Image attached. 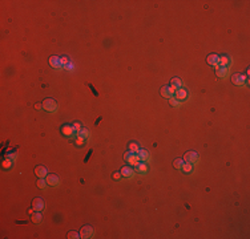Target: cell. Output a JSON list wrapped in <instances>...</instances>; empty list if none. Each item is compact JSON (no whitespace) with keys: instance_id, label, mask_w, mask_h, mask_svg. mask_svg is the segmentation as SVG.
I'll list each match as a JSON object with an SVG mask.
<instances>
[{"instance_id":"1","label":"cell","mask_w":250,"mask_h":239,"mask_svg":"<svg viewBox=\"0 0 250 239\" xmlns=\"http://www.w3.org/2000/svg\"><path fill=\"white\" fill-rule=\"evenodd\" d=\"M198 158H199V155H198V153L197 151H194V150H189V151H186L185 154H184V162H186V163H196L197 161H198Z\"/></svg>"},{"instance_id":"2","label":"cell","mask_w":250,"mask_h":239,"mask_svg":"<svg viewBox=\"0 0 250 239\" xmlns=\"http://www.w3.org/2000/svg\"><path fill=\"white\" fill-rule=\"evenodd\" d=\"M124 159L125 162H128V163L130 165V166H136V165H138V162H140V159H138L137 154L136 153H132V151H125L124 154Z\"/></svg>"},{"instance_id":"3","label":"cell","mask_w":250,"mask_h":239,"mask_svg":"<svg viewBox=\"0 0 250 239\" xmlns=\"http://www.w3.org/2000/svg\"><path fill=\"white\" fill-rule=\"evenodd\" d=\"M43 109L47 112H56V109H57V104H56V101L53 100V98L48 97L45 98L44 101H43Z\"/></svg>"},{"instance_id":"4","label":"cell","mask_w":250,"mask_h":239,"mask_svg":"<svg viewBox=\"0 0 250 239\" xmlns=\"http://www.w3.org/2000/svg\"><path fill=\"white\" fill-rule=\"evenodd\" d=\"M93 234H95V230H93L92 226L89 225H85L81 227V230H80V238L82 239H89L93 236Z\"/></svg>"},{"instance_id":"5","label":"cell","mask_w":250,"mask_h":239,"mask_svg":"<svg viewBox=\"0 0 250 239\" xmlns=\"http://www.w3.org/2000/svg\"><path fill=\"white\" fill-rule=\"evenodd\" d=\"M230 80H231V82H233L234 85H237V86H242V85H245V82H246V77H245L242 73L231 74Z\"/></svg>"},{"instance_id":"6","label":"cell","mask_w":250,"mask_h":239,"mask_svg":"<svg viewBox=\"0 0 250 239\" xmlns=\"http://www.w3.org/2000/svg\"><path fill=\"white\" fill-rule=\"evenodd\" d=\"M44 207H45L44 199L40 198V197H37V198H35L33 201H32V209H33L35 211H41Z\"/></svg>"},{"instance_id":"7","label":"cell","mask_w":250,"mask_h":239,"mask_svg":"<svg viewBox=\"0 0 250 239\" xmlns=\"http://www.w3.org/2000/svg\"><path fill=\"white\" fill-rule=\"evenodd\" d=\"M74 127L73 125H63L61 126V134L65 135V137H73L74 135Z\"/></svg>"},{"instance_id":"8","label":"cell","mask_w":250,"mask_h":239,"mask_svg":"<svg viewBox=\"0 0 250 239\" xmlns=\"http://www.w3.org/2000/svg\"><path fill=\"white\" fill-rule=\"evenodd\" d=\"M174 92H176V90L173 89L170 85H169V86H168V85H165V86L161 88V92H160V93H161V96L164 98H172L173 94H174Z\"/></svg>"},{"instance_id":"9","label":"cell","mask_w":250,"mask_h":239,"mask_svg":"<svg viewBox=\"0 0 250 239\" xmlns=\"http://www.w3.org/2000/svg\"><path fill=\"white\" fill-rule=\"evenodd\" d=\"M206 63L209 64V65L218 66L220 65V56L215 55V53H210V55H207V57H206Z\"/></svg>"},{"instance_id":"10","label":"cell","mask_w":250,"mask_h":239,"mask_svg":"<svg viewBox=\"0 0 250 239\" xmlns=\"http://www.w3.org/2000/svg\"><path fill=\"white\" fill-rule=\"evenodd\" d=\"M45 181H47L48 186H57L59 183H60V178L56 174H48L47 177H45Z\"/></svg>"},{"instance_id":"11","label":"cell","mask_w":250,"mask_h":239,"mask_svg":"<svg viewBox=\"0 0 250 239\" xmlns=\"http://www.w3.org/2000/svg\"><path fill=\"white\" fill-rule=\"evenodd\" d=\"M120 173H121V177L130 178V177L133 175V173H134V170H133V167L130 166V165H126V166H122V167H121Z\"/></svg>"},{"instance_id":"12","label":"cell","mask_w":250,"mask_h":239,"mask_svg":"<svg viewBox=\"0 0 250 239\" xmlns=\"http://www.w3.org/2000/svg\"><path fill=\"white\" fill-rule=\"evenodd\" d=\"M35 174H36L39 178H45L48 175V171H47V169H45L44 166L39 165V166L35 167Z\"/></svg>"},{"instance_id":"13","label":"cell","mask_w":250,"mask_h":239,"mask_svg":"<svg viewBox=\"0 0 250 239\" xmlns=\"http://www.w3.org/2000/svg\"><path fill=\"white\" fill-rule=\"evenodd\" d=\"M226 74H228V66H215V76L217 77L223 78V77H226Z\"/></svg>"},{"instance_id":"14","label":"cell","mask_w":250,"mask_h":239,"mask_svg":"<svg viewBox=\"0 0 250 239\" xmlns=\"http://www.w3.org/2000/svg\"><path fill=\"white\" fill-rule=\"evenodd\" d=\"M49 64H51V66H53V68H60V66H63L61 58L59 57V56H51Z\"/></svg>"},{"instance_id":"15","label":"cell","mask_w":250,"mask_h":239,"mask_svg":"<svg viewBox=\"0 0 250 239\" xmlns=\"http://www.w3.org/2000/svg\"><path fill=\"white\" fill-rule=\"evenodd\" d=\"M186 97H188V92H186V89L180 88V89L176 90V98H177L178 101H184Z\"/></svg>"},{"instance_id":"16","label":"cell","mask_w":250,"mask_h":239,"mask_svg":"<svg viewBox=\"0 0 250 239\" xmlns=\"http://www.w3.org/2000/svg\"><path fill=\"white\" fill-rule=\"evenodd\" d=\"M136 154H137L138 159H140V161H142V162H146V161H148V158H149V153L146 150H144V149H140V150H138Z\"/></svg>"},{"instance_id":"17","label":"cell","mask_w":250,"mask_h":239,"mask_svg":"<svg viewBox=\"0 0 250 239\" xmlns=\"http://www.w3.org/2000/svg\"><path fill=\"white\" fill-rule=\"evenodd\" d=\"M170 86L174 90H177V89H180V88H182V81H181L178 77H173L172 81H170Z\"/></svg>"},{"instance_id":"18","label":"cell","mask_w":250,"mask_h":239,"mask_svg":"<svg viewBox=\"0 0 250 239\" xmlns=\"http://www.w3.org/2000/svg\"><path fill=\"white\" fill-rule=\"evenodd\" d=\"M136 171H137V173H141V174L146 173V171H148V166H146V163L138 162V165H136Z\"/></svg>"},{"instance_id":"19","label":"cell","mask_w":250,"mask_h":239,"mask_svg":"<svg viewBox=\"0 0 250 239\" xmlns=\"http://www.w3.org/2000/svg\"><path fill=\"white\" fill-rule=\"evenodd\" d=\"M32 222L33 223H40L43 219V215H41V211H35L33 214H32Z\"/></svg>"},{"instance_id":"20","label":"cell","mask_w":250,"mask_h":239,"mask_svg":"<svg viewBox=\"0 0 250 239\" xmlns=\"http://www.w3.org/2000/svg\"><path fill=\"white\" fill-rule=\"evenodd\" d=\"M128 150L132 151V153H137V151L140 150V146H138L137 142L132 141V142H129V145H128Z\"/></svg>"},{"instance_id":"21","label":"cell","mask_w":250,"mask_h":239,"mask_svg":"<svg viewBox=\"0 0 250 239\" xmlns=\"http://www.w3.org/2000/svg\"><path fill=\"white\" fill-rule=\"evenodd\" d=\"M184 163H185V162H184V159L176 158L174 161H173V167H174V169H182V165Z\"/></svg>"},{"instance_id":"22","label":"cell","mask_w":250,"mask_h":239,"mask_svg":"<svg viewBox=\"0 0 250 239\" xmlns=\"http://www.w3.org/2000/svg\"><path fill=\"white\" fill-rule=\"evenodd\" d=\"M77 134H79V137H82V138H87L88 135H89V132H88L85 127H81L80 130H77Z\"/></svg>"},{"instance_id":"23","label":"cell","mask_w":250,"mask_h":239,"mask_svg":"<svg viewBox=\"0 0 250 239\" xmlns=\"http://www.w3.org/2000/svg\"><path fill=\"white\" fill-rule=\"evenodd\" d=\"M36 185H37V187H39V189H45V186H47V181H45L44 178H39L37 182H36Z\"/></svg>"},{"instance_id":"24","label":"cell","mask_w":250,"mask_h":239,"mask_svg":"<svg viewBox=\"0 0 250 239\" xmlns=\"http://www.w3.org/2000/svg\"><path fill=\"white\" fill-rule=\"evenodd\" d=\"M181 170H182V171H185V173H190L191 170H193V165H191V163H186V162H185V163L182 165V169H181Z\"/></svg>"},{"instance_id":"25","label":"cell","mask_w":250,"mask_h":239,"mask_svg":"<svg viewBox=\"0 0 250 239\" xmlns=\"http://www.w3.org/2000/svg\"><path fill=\"white\" fill-rule=\"evenodd\" d=\"M68 238L69 239H79L80 238V233H76V231H69Z\"/></svg>"},{"instance_id":"26","label":"cell","mask_w":250,"mask_h":239,"mask_svg":"<svg viewBox=\"0 0 250 239\" xmlns=\"http://www.w3.org/2000/svg\"><path fill=\"white\" fill-rule=\"evenodd\" d=\"M220 63H221V65H222V66H226L229 64V58L226 57V56H221V57H220Z\"/></svg>"},{"instance_id":"27","label":"cell","mask_w":250,"mask_h":239,"mask_svg":"<svg viewBox=\"0 0 250 239\" xmlns=\"http://www.w3.org/2000/svg\"><path fill=\"white\" fill-rule=\"evenodd\" d=\"M11 166H12V159L7 158L4 162H3V167H4V169H9Z\"/></svg>"},{"instance_id":"28","label":"cell","mask_w":250,"mask_h":239,"mask_svg":"<svg viewBox=\"0 0 250 239\" xmlns=\"http://www.w3.org/2000/svg\"><path fill=\"white\" fill-rule=\"evenodd\" d=\"M169 104L172 106H178V105H180V101H178L177 98H173L172 97V98H169Z\"/></svg>"},{"instance_id":"29","label":"cell","mask_w":250,"mask_h":239,"mask_svg":"<svg viewBox=\"0 0 250 239\" xmlns=\"http://www.w3.org/2000/svg\"><path fill=\"white\" fill-rule=\"evenodd\" d=\"M85 138H82V137H79V138H76V145L77 146H81V145H84V142H85Z\"/></svg>"},{"instance_id":"30","label":"cell","mask_w":250,"mask_h":239,"mask_svg":"<svg viewBox=\"0 0 250 239\" xmlns=\"http://www.w3.org/2000/svg\"><path fill=\"white\" fill-rule=\"evenodd\" d=\"M112 177H113L114 179H120V178H121V173H113Z\"/></svg>"},{"instance_id":"31","label":"cell","mask_w":250,"mask_h":239,"mask_svg":"<svg viewBox=\"0 0 250 239\" xmlns=\"http://www.w3.org/2000/svg\"><path fill=\"white\" fill-rule=\"evenodd\" d=\"M73 127H74V130H76V132H77V130H80V129H81V125H80L79 122H76V124H73Z\"/></svg>"},{"instance_id":"32","label":"cell","mask_w":250,"mask_h":239,"mask_svg":"<svg viewBox=\"0 0 250 239\" xmlns=\"http://www.w3.org/2000/svg\"><path fill=\"white\" fill-rule=\"evenodd\" d=\"M35 108H36L37 110H40V109H43V104H39V102L35 104Z\"/></svg>"},{"instance_id":"33","label":"cell","mask_w":250,"mask_h":239,"mask_svg":"<svg viewBox=\"0 0 250 239\" xmlns=\"http://www.w3.org/2000/svg\"><path fill=\"white\" fill-rule=\"evenodd\" d=\"M7 158H9V159H15V158H16V154H7Z\"/></svg>"},{"instance_id":"34","label":"cell","mask_w":250,"mask_h":239,"mask_svg":"<svg viewBox=\"0 0 250 239\" xmlns=\"http://www.w3.org/2000/svg\"><path fill=\"white\" fill-rule=\"evenodd\" d=\"M65 68H66V69H72V68H73V65H72L71 63H68V64L65 65Z\"/></svg>"},{"instance_id":"35","label":"cell","mask_w":250,"mask_h":239,"mask_svg":"<svg viewBox=\"0 0 250 239\" xmlns=\"http://www.w3.org/2000/svg\"><path fill=\"white\" fill-rule=\"evenodd\" d=\"M61 63H63V64H68V58L63 57V58H61Z\"/></svg>"}]
</instances>
